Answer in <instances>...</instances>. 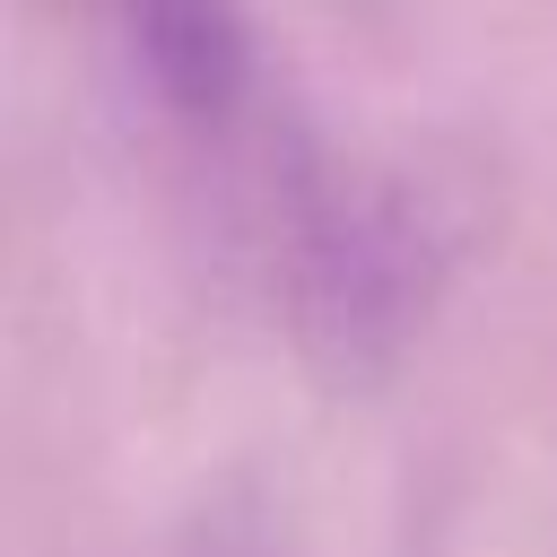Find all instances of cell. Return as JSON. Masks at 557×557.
<instances>
[{
	"instance_id": "cell-1",
	"label": "cell",
	"mask_w": 557,
	"mask_h": 557,
	"mask_svg": "<svg viewBox=\"0 0 557 557\" xmlns=\"http://www.w3.org/2000/svg\"><path fill=\"white\" fill-rule=\"evenodd\" d=\"M87 9L122 52L139 104L261 235L296 322L348 357L383 339L409 305V226L278 96L244 0H87Z\"/></svg>"
}]
</instances>
